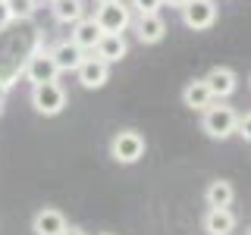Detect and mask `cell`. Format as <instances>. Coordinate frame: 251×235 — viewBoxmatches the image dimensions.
I'll list each match as a JSON object with an SVG mask.
<instances>
[{"mask_svg":"<svg viewBox=\"0 0 251 235\" xmlns=\"http://www.w3.org/2000/svg\"><path fill=\"white\" fill-rule=\"evenodd\" d=\"M10 22H13V19H10V10H6V3L0 0V31H3L6 25H10Z\"/></svg>","mask_w":251,"mask_h":235,"instance_id":"21","label":"cell"},{"mask_svg":"<svg viewBox=\"0 0 251 235\" xmlns=\"http://www.w3.org/2000/svg\"><path fill=\"white\" fill-rule=\"evenodd\" d=\"M201 132L207 138H214V141H226L232 135V129H235V110L226 104V100H210L207 107L201 110Z\"/></svg>","mask_w":251,"mask_h":235,"instance_id":"1","label":"cell"},{"mask_svg":"<svg viewBox=\"0 0 251 235\" xmlns=\"http://www.w3.org/2000/svg\"><path fill=\"white\" fill-rule=\"evenodd\" d=\"M204 201H207V207H232V201H235L232 182H226V179H214V182L207 185V191H204Z\"/></svg>","mask_w":251,"mask_h":235,"instance_id":"16","label":"cell"},{"mask_svg":"<svg viewBox=\"0 0 251 235\" xmlns=\"http://www.w3.org/2000/svg\"><path fill=\"white\" fill-rule=\"evenodd\" d=\"M60 235H88V232H85L82 226H66V229H63Z\"/></svg>","mask_w":251,"mask_h":235,"instance_id":"22","label":"cell"},{"mask_svg":"<svg viewBox=\"0 0 251 235\" xmlns=\"http://www.w3.org/2000/svg\"><path fill=\"white\" fill-rule=\"evenodd\" d=\"M188 0H163V6H173V10H182Z\"/></svg>","mask_w":251,"mask_h":235,"instance_id":"23","label":"cell"},{"mask_svg":"<svg viewBox=\"0 0 251 235\" xmlns=\"http://www.w3.org/2000/svg\"><path fill=\"white\" fill-rule=\"evenodd\" d=\"M204 85H207V91H210L214 100H226L239 91V75H235V69H229V66H214L204 75Z\"/></svg>","mask_w":251,"mask_h":235,"instance_id":"7","label":"cell"},{"mask_svg":"<svg viewBox=\"0 0 251 235\" xmlns=\"http://www.w3.org/2000/svg\"><path fill=\"white\" fill-rule=\"evenodd\" d=\"M179 13H182L185 28H192V31H207L217 22V3L214 0H188Z\"/></svg>","mask_w":251,"mask_h":235,"instance_id":"5","label":"cell"},{"mask_svg":"<svg viewBox=\"0 0 251 235\" xmlns=\"http://www.w3.org/2000/svg\"><path fill=\"white\" fill-rule=\"evenodd\" d=\"M132 28H135V38L141 44H160L163 35H167V22H163L160 13H141Z\"/></svg>","mask_w":251,"mask_h":235,"instance_id":"9","label":"cell"},{"mask_svg":"<svg viewBox=\"0 0 251 235\" xmlns=\"http://www.w3.org/2000/svg\"><path fill=\"white\" fill-rule=\"evenodd\" d=\"M91 53L98 60H104V63H120L126 53H129V44H126L123 35H100Z\"/></svg>","mask_w":251,"mask_h":235,"instance_id":"13","label":"cell"},{"mask_svg":"<svg viewBox=\"0 0 251 235\" xmlns=\"http://www.w3.org/2000/svg\"><path fill=\"white\" fill-rule=\"evenodd\" d=\"M251 116L248 113H239V116H235V129H232V135H239L242 141H245V144H248V141H251Z\"/></svg>","mask_w":251,"mask_h":235,"instance_id":"19","label":"cell"},{"mask_svg":"<svg viewBox=\"0 0 251 235\" xmlns=\"http://www.w3.org/2000/svg\"><path fill=\"white\" fill-rule=\"evenodd\" d=\"M22 75H25L28 85H41V82H50V78H57V63H53L50 50H35L25 63V69H22Z\"/></svg>","mask_w":251,"mask_h":235,"instance_id":"8","label":"cell"},{"mask_svg":"<svg viewBox=\"0 0 251 235\" xmlns=\"http://www.w3.org/2000/svg\"><path fill=\"white\" fill-rule=\"evenodd\" d=\"M145 135L135 129H123L116 132L113 141H110V157H113L120 166H132V163H138L141 157H145Z\"/></svg>","mask_w":251,"mask_h":235,"instance_id":"4","label":"cell"},{"mask_svg":"<svg viewBox=\"0 0 251 235\" xmlns=\"http://www.w3.org/2000/svg\"><path fill=\"white\" fill-rule=\"evenodd\" d=\"M204 232L207 235H232L235 232V213L229 207H207V213H204Z\"/></svg>","mask_w":251,"mask_h":235,"instance_id":"12","label":"cell"},{"mask_svg":"<svg viewBox=\"0 0 251 235\" xmlns=\"http://www.w3.org/2000/svg\"><path fill=\"white\" fill-rule=\"evenodd\" d=\"M75 78L85 91H98V88H104L107 78H110V63L98 60V57H85L75 66Z\"/></svg>","mask_w":251,"mask_h":235,"instance_id":"6","label":"cell"},{"mask_svg":"<svg viewBox=\"0 0 251 235\" xmlns=\"http://www.w3.org/2000/svg\"><path fill=\"white\" fill-rule=\"evenodd\" d=\"M50 57L57 63V72H75V66L85 60V50L73 41V38H66V41H60L50 50Z\"/></svg>","mask_w":251,"mask_h":235,"instance_id":"11","label":"cell"},{"mask_svg":"<svg viewBox=\"0 0 251 235\" xmlns=\"http://www.w3.org/2000/svg\"><path fill=\"white\" fill-rule=\"evenodd\" d=\"M91 19L98 22V28L104 31V35H123V31L132 25V10L123 0H104V3H98V10H94Z\"/></svg>","mask_w":251,"mask_h":235,"instance_id":"3","label":"cell"},{"mask_svg":"<svg viewBox=\"0 0 251 235\" xmlns=\"http://www.w3.org/2000/svg\"><path fill=\"white\" fill-rule=\"evenodd\" d=\"M3 3H6V10H10V19L13 22L16 19H31L35 10H38L35 0H3Z\"/></svg>","mask_w":251,"mask_h":235,"instance_id":"18","label":"cell"},{"mask_svg":"<svg viewBox=\"0 0 251 235\" xmlns=\"http://www.w3.org/2000/svg\"><path fill=\"white\" fill-rule=\"evenodd\" d=\"M66 226H69L66 216H63V210H57V207H41L35 213V219H31V232L35 235H60Z\"/></svg>","mask_w":251,"mask_h":235,"instance_id":"10","label":"cell"},{"mask_svg":"<svg viewBox=\"0 0 251 235\" xmlns=\"http://www.w3.org/2000/svg\"><path fill=\"white\" fill-rule=\"evenodd\" d=\"M31 107H35L38 116H60L63 107H66V88H63L57 78L31 85Z\"/></svg>","mask_w":251,"mask_h":235,"instance_id":"2","label":"cell"},{"mask_svg":"<svg viewBox=\"0 0 251 235\" xmlns=\"http://www.w3.org/2000/svg\"><path fill=\"white\" fill-rule=\"evenodd\" d=\"M210 100H214V97H210L204 78H195V82H188L185 88H182V104H185L188 110H198V113H201V110L207 107Z\"/></svg>","mask_w":251,"mask_h":235,"instance_id":"17","label":"cell"},{"mask_svg":"<svg viewBox=\"0 0 251 235\" xmlns=\"http://www.w3.org/2000/svg\"><path fill=\"white\" fill-rule=\"evenodd\" d=\"M160 6H163V0H132L129 10H135L141 16V13H160Z\"/></svg>","mask_w":251,"mask_h":235,"instance_id":"20","label":"cell"},{"mask_svg":"<svg viewBox=\"0 0 251 235\" xmlns=\"http://www.w3.org/2000/svg\"><path fill=\"white\" fill-rule=\"evenodd\" d=\"M98 3H104V0H98Z\"/></svg>","mask_w":251,"mask_h":235,"instance_id":"26","label":"cell"},{"mask_svg":"<svg viewBox=\"0 0 251 235\" xmlns=\"http://www.w3.org/2000/svg\"><path fill=\"white\" fill-rule=\"evenodd\" d=\"M100 35H104V31L98 28V22H94L91 16H82L78 22H73V35H69V38H73V41L88 53V50H94V44H98Z\"/></svg>","mask_w":251,"mask_h":235,"instance_id":"14","label":"cell"},{"mask_svg":"<svg viewBox=\"0 0 251 235\" xmlns=\"http://www.w3.org/2000/svg\"><path fill=\"white\" fill-rule=\"evenodd\" d=\"M100 235H113V232H100Z\"/></svg>","mask_w":251,"mask_h":235,"instance_id":"25","label":"cell"},{"mask_svg":"<svg viewBox=\"0 0 251 235\" xmlns=\"http://www.w3.org/2000/svg\"><path fill=\"white\" fill-rule=\"evenodd\" d=\"M50 3V13L60 25H73L85 16V0H47Z\"/></svg>","mask_w":251,"mask_h":235,"instance_id":"15","label":"cell"},{"mask_svg":"<svg viewBox=\"0 0 251 235\" xmlns=\"http://www.w3.org/2000/svg\"><path fill=\"white\" fill-rule=\"evenodd\" d=\"M0 116H3V94H0Z\"/></svg>","mask_w":251,"mask_h":235,"instance_id":"24","label":"cell"}]
</instances>
